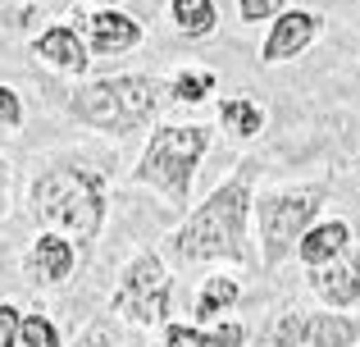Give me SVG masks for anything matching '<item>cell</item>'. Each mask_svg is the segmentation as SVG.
<instances>
[{"mask_svg":"<svg viewBox=\"0 0 360 347\" xmlns=\"http://www.w3.org/2000/svg\"><path fill=\"white\" fill-rule=\"evenodd\" d=\"M18 347H64L60 329H55L51 315H23V329H18Z\"/></svg>","mask_w":360,"mask_h":347,"instance_id":"ac0fdd59","label":"cell"},{"mask_svg":"<svg viewBox=\"0 0 360 347\" xmlns=\"http://www.w3.org/2000/svg\"><path fill=\"white\" fill-rule=\"evenodd\" d=\"M274 9H278V0H242V18H246V23H255V18H269Z\"/></svg>","mask_w":360,"mask_h":347,"instance_id":"603a6c76","label":"cell"},{"mask_svg":"<svg viewBox=\"0 0 360 347\" xmlns=\"http://www.w3.org/2000/svg\"><path fill=\"white\" fill-rule=\"evenodd\" d=\"M73 347H119V343H115V334H110L105 324H91V329L82 334V339L73 343Z\"/></svg>","mask_w":360,"mask_h":347,"instance_id":"7402d4cb","label":"cell"},{"mask_svg":"<svg viewBox=\"0 0 360 347\" xmlns=\"http://www.w3.org/2000/svg\"><path fill=\"white\" fill-rule=\"evenodd\" d=\"M319 210V192H274L260 201V242H264V265H283L301 238L310 233V220Z\"/></svg>","mask_w":360,"mask_h":347,"instance_id":"5b68a950","label":"cell"},{"mask_svg":"<svg viewBox=\"0 0 360 347\" xmlns=\"http://www.w3.org/2000/svg\"><path fill=\"white\" fill-rule=\"evenodd\" d=\"M274 347H360V320L338 311H288L269 334Z\"/></svg>","mask_w":360,"mask_h":347,"instance_id":"52a82bcc","label":"cell"},{"mask_svg":"<svg viewBox=\"0 0 360 347\" xmlns=\"http://www.w3.org/2000/svg\"><path fill=\"white\" fill-rule=\"evenodd\" d=\"M155 106L160 87L150 78H105L73 96V115L91 128H110V133H128V128L146 124Z\"/></svg>","mask_w":360,"mask_h":347,"instance_id":"277c9868","label":"cell"},{"mask_svg":"<svg viewBox=\"0 0 360 347\" xmlns=\"http://www.w3.org/2000/svg\"><path fill=\"white\" fill-rule=\"evenodd\" d=\"M5 196H9V170H5V160H0V210H5Z\"/></svg>","mask_w":360,"mask_h":347,"instance_id":"cb8c5ba5","label":"cell"},{"mask_svg":"<svg viewBox=\"0 0 360 347\" xmlns=\"http://www.w3.org/2000/svg\"><path fill=\"white\" fill-rule=\"evenodd\" d=\"M137 23H132L128 14H115V9H105V14H91V46H96L101 55H119L128 51V46H137Z\"/></svg>","mask_w":360,"mask_h":347,"instance_id":"4fadbf2b","label":"cell"},{"mask_svg":"<svg viewBox=\"0 0 360 347\" xmlns=\"http://www.w3.org/2000/svg\"><path fill=\"white\" fill-rule=\"evenodd\" d=\"M32 215L51 229H60L69 242L78 238V247H91L101 233V220H105L101 178L82 165H51L32 183Z\"/></svg>","mask_w":360,"mask_h":347,"instance_id":"7a4b0ae2","label":"cell"},{"mask_svg":"<svg viewBox=\"0 0 360 347\" xmlns=\"http://www.w3.org/2000/svg\"><path fill=\"white\" fill-rule=\"evenodd\" d=\"M347 247H352V224L328 220V224H315V229H310L306 238H301L297 256L306 260L310 270H319V265H328V260H338Z\"/></svg>","mask_w":360,"mask_h":347,"instance_id":"30bf717a","label":"cell"},{"mask_svg":"<svg viewBox=\"0 0 360 347\" xmlns=\"http://www.w3.org/2000/svg\"><path fill=\"white\" fill-rule=\"evenodd\" d=\"M110 306L132 324H160L169 311V270L160 256L141 251L137 260H128V270L119 275Z\"/></svg>","mask_w":360,"mask_h":347,"instance_id":"8992f818","label":"cell"},{"mask_svg":"<svg viewBox=\"0 0 360 347\" xmlns=\"http://www.w3.org/2000/svg\"><path fill=\"white\" fill-rule=\"evenodd\" d=\"M210 87H214L210 73H178V78H174V96L178 101H192V106H196V101H205V92H210Z\"/></svg>","mask_w":360,"mask_h":347,"instance_id":"d6986e66","label":"cell"},{"mask_svg":"<svg viewBox=\"0 0 360 347\" xmlns=\"http://www.w3.org/2000/svg\"><path fill=\"white\" fill-rule=\"evenodd\" d=\"M246 210H251V183L242 170L238 178L214 187L210 201H201L187 215V224H178L169 238V251L178 260H251Z\"/></svg>","mask_w":360,"mask_h":347,"instance_id":"6da1fadb","label":"cell"},{"mask_svg":"<svg viewBox=\"0 0 360 347\" xmlns=\"http://www.w3.org/2000/svg\"><path fill=\"white\" fill-rule=\"evenodd\" d=\"M0 124L5 128H18L23 124V110H18V96L9 87H0Z\"/></svg>","mask_w":360,"mask_h":347,"instance_id":"44dd1931","label":"cell"},{"mask_svg":"<svg viewBox=\"0 0 360 347\" xmlns=\"http://www.w3.org/2000/svg\"><path fill=\"white\" fill-rule=\"evenodd\" d=\"M73 265H78L73 242L60 238V233H41V238L27 247V256H23V275L32 279V284H41V288L69 284V279H73Z\"/></svg>","mask_w":360,"mask_h":347,"instance_id":"ba28073f","label":"cell"},{"mask_svg":"<svg viewBox=\"0 0 360 347\" xmlns=\"http://www.w3.org/2000/svg\"><path fill=\"white\" fill-rule=\"evenodd\" d=\"M205 146H210V128L201 124H165L150 133L146 151H141L137 178L141 183H155L160 192H169V201L183 206L192 196V178L201 165Z\"/></svg>","mask_w":360,"mask_h":347,"instance_id":"3957f363","label":"cell"},{"mask_svg":"<svg viewBox=\"0 0 360 347\" xmlns=\"http://www.w3.org/2000/svg\"><path fill=\"white\" fill-rule=\"evenodd\" d=\"M37 55H46L55 69H69V73H82V69H87V51H82V42L69 32V27H51V32H41Z\"/></svg>","mask_w":360,"mask_h":347,"instance_id":"5bb4252c","label":"cell"},{"mask_svg":"<svg viewBox=\"0 0 360 347\" xmlns=\"http://www.w3.org/2000/svg\"><path fill=\"white\" fill-rule=\"evenodd\" d=\"M310 37H315V14H306V9H292V14H283L278 23H274L269 42H264V60H288V55L306 51Z\"/></svg>","mask_w":360,"mask_h":347,"instance_id":"8fae6325","label":"cell"},{"mask_svg":"<svg viewBox=\"0 0 360 347\" xmlns=\"http://www.w3.org/2000/svg\"><path fill=\"white\" fill-rule=\"evenodd\" d=\"M233 306H238V284H233L229 275H214V279H205L201 297H196V320L210 324V320H219L224 311H233Z\"/></svg>","mask_w":360,"mask_h":347,"instance_id":"9a60e30c","label":"cell"},{"mask_svg":"<svg viewBox=\"0 0 360 347\" xmlns=\"http://www.w3.org/2000/svg\"><path fill=\"white\" fill-rule=\"evenodd\" d=\"M18 329H23V311L14 302H0V347H18Z\"/></svg>","mask_w":360,"mask_h":347,"instance_id":"ffe728a7","label":"cell"},{"mask_svg":"<svg viewBox=\"0 0 360 347\" xmlns=\"http://www.w3.org/2000/svg\"><path fill=\"white\" fill-rule=\"evenodd\" d=\"M246 329L242 324H214L210 334L201 324H165V347H242Z\"/></svg>","mask_w":360,"mask_h":347,"instance_id":"7c38bea8","label":"cell"},{"mask_svg":"<svg viewBox=\"0 0 360 347\" xmlns=\"http://www.w3.org/2000/svg\"><path fill=\"white\" fill-rule=\"evenodd\" d=\"M219 119H224V124H229L238 137H255V133H260V124H264L260 106H251V101H224Z\"/></svg>","mask_w":360,"mask_h":347,"instance_id":"e0dca14e","label":"cell"},{"mask_svg":"<svg viewBox=\"0 0 360 347\" xmlns=\"http://www.w3.org/2000/svg\"><path fill=\"white\" fill-rule=\"evenodd\" d=\"M310 288H315L333 311H356L360 306V256L347 247L338 260L310 270Z\"/></svg>","mask_w":360,"mask_h":347,"instance_id":"9c48e42d","label":"cell"},{"mask_svg":"<svg viewBox=\"0 0 360 347\" xmlns=\"http://www.w3.org/2000/svg\"><path fill=\"white\" fill-rule=\"evenodd\" d=\"M174 18L187 37H205L214 27V5L210 0H174Z\"/></svg>","mask_w":360,"mask_h":347,"instance_id":"2e32d148","label":"cell"}]
</instances>
